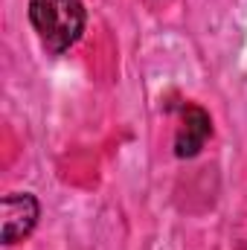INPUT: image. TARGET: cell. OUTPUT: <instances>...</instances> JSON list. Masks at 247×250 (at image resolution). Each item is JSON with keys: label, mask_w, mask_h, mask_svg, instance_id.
<instances>
[{"label": "cell", "mask_w": 247, "mask_h": 250, "mask_svg": "<svg viewBox=\"0 0 247 250\" xmlns=\"http://www.w3.org/2000/svg\"><path fill=\"white\" fill-rule=\"evenodd\" d=\"M29 18L50 53L70 50L84 29V6L79 0H29Z\"/></svg>", "instance_id": "1"}, {"label": "cell", "mask_w": 247, "mask_h": 250, "mask_svg": "<svg viewBox=\"0 0 247 250\" xmlns=\"http://www.w3.org/2000/svg\"><path fill=\"white\" fill-rule=\"evenodd\" d=\"M38 221V201L26 192H12L3 198V245H15L29 236Z\"/></svg>", "instance_id": "2"}, {"label": "cell", "mask_w": 247, "mask_h": 250, "mask_svg": "<svg viewBox=\"0 0 247 250\" xmlns=\"http://www.w3.org/2000/svg\"><path fill=\"white\" fill-rule=\"evenodd\" d=\"M212 131V123H209V114L198 105H189L184 111V123H181V131H178V140H175V151L178 157H195L206 137Z\"/></svg>", "instance_id": "3"}]
</instances>
